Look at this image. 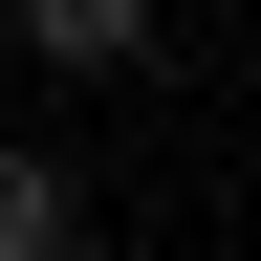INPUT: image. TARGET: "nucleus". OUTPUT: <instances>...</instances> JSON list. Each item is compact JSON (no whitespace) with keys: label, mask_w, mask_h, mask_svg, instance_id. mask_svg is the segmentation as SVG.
<instances>
[{"label":"nucleus","mask_w":261,"mask_h":261,"mask_svg":"<svg viewBox=\"0 0 261 261\" xmlns=\"http://www.w3.org/2000/svg\"><path fill=\"white\" fill-rule=\"evenodd\" d=\"M22 65H65V87H130V65H152V0H22Z\"/></svg>","instance_id":"1"},{"label":"nucleus","mask_w":261,"mask_h":261,"mask_svg":"<svg viewBox=\"0 0 261 261\" xmlns=\"http://www.w3.org/2000/svg\"><path fill=\"white\" fill-rule=\"evenodd\" d=\"M65 240H87V218H65V174L22 152V130H0V261H65Z\"/></svg>","instance_id":"2"}]
</instances>
